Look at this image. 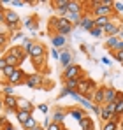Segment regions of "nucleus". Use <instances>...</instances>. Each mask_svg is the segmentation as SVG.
I'll list each match as a JSON object with an SVG mask.
<instances>
[{"label": "nucleus", "mask_w": 123, "mask_h": 130, "mask_svg": "<svg viewBox=\"0 0 123 130\" xmlns=\"http://www.w3.org/2000/svg\"><path fill=\"white\" fill-rule=\"evenodd\" d=\"M51 28H55V32H56V35H67V34H70V30H72V25L67 21L65 18H53L51 20Z\"/></svg>", "instance_id": "1"}, {"label": "nucleus", "mask_w": 123, "mask_h": 130, "mask_svg": "<svg viewBox=\"0 0 123 130\" xmlns=\"http://www.w3.org/2000/svg\"><path fill=\"white\" fill-rule=\"evenodd\" d=\"M114 11H113V2L111 0H102L97 7H93V14L97 16V18H111V14H113Z\"/></svg>", "instance_id": "2"}, {"label": "nucleus", "mask_w": 123, "mask_h": 130, "mask_svg": "<svg viewBox=\"0 0 123 130\" xmlns=\"http://www.w3.org/2000/svg\"><path fill=\"white\" fill-rule=\"evenodd\" d=\"M25 79H26V74L23 72V69H16V70H14V74L7 79V85H11V86L23 85V83H25Z\"/></svg>", "instance_id": "3"}, {"label": "nucleus", "mask_w": 123, "mask_h": 130, "mask_svg": "<svg viewBox=\"0 0 123 130\" xmlns=\"http://www.w3.org/2000/svg\"><path fill=\"white\" fill-rule=\"evenodd\" d=\"M83 74L81 67L79 65H70V67H67L65 70H63V79L67 81V79H76V77H79Z\"/></svg>", "instance_id": "4"}, {"label": "nucleus", "mask_w": 123, "mask_h": 130, "mask_svg": "<svg viewBox=\"0 0 123 130\" xmlns=\"http://www.w3.org/2000/svg\"><path fill=\"white\" fill-rule=\"evenodd\" d=\"M42 81H44V77H42L41 74H30V76H26L25 85L30 86V88H41L42 86Z\"/></svg>", "instance_id": "5"}, {"label": "nucleus", "mask_w": 123, "mask_h": 130, "mask_svg": "<svg viewBox=\"0 0 123 130\" xmlns=\"http://www.w3.org/2000/svg\"><path fill=\"white\" fill-rule=\"evenodd\" d=\"M4 20H5V23H7L9 26H12V25H20V16H18L12 9H5V12H4Z\"/></svg>", "instance_id": "6"}, {"label": "nucleus", "mask_w": 123, "mask_h": 130, "mask_svg": "<svg viewBox=\"0 0 123 130\" xmlns=\"http://www.w3.org/2000/svg\"><path fill=\"white\" fill-rule=\"evenodd\" d=\"M9 55H12V56H16L20 62L23 60H26V56H28V53L25 51V47L23 46H12L11 49H9Z\"/></svg>", "instance_id": "7"}, {"label": "nucleus", "mask_w": 123, "mask_h": 130, "mask_svg": "<svg viewBox=\"0 0 123 130\" xmlns=\"http://www.w3.org/2000/svg\"><path fill=\"white\" fill-rule=\"evenodd\" d=\"M104 91H105L104 86H99L93 90V93H91V102L93 104H97V106H102L104 104Z\"/></svg>", "instance_id": "8"}, {"label": "nucleus", "mask_w": 123, "mask_h": 130, "mask_svg": "<svg viewBox=\"0 0 123 130\" xmlns=\"http://www.w3.org/2000/svg\"><path fill=\"white\" fill-rule=\"evenodd\" d=\"M120 32V23H114V21H109L105 26H104V35L107 37H113V35H118Z\"/></svg>", "instance_id": "9"}, {"label": "nucleus", "mask_w": 123, "mask_h": 130, "mask_svg": "<svg viewBox=\"0 0 123 130\" xmlns=\"http://www.w3.org/2000/svg\"><path fill=\"white\" fill-rule=\"evenodd\" d=\"M118 90H114V88H105V91H104V104H111V102H116V99H118Z\"/></svg>", "instance_id": "10"}, {"label": "nucleus", "mask_w": 123, "mask_h": 130, "mask_svg": "<svg viewBox=\"0 0 123 130\" xmlns=\"http://www.w3.org/2000/svg\"><path fill=\"white\" fill-rule=\"evenodd\" d=\"M28 56L30 58H37V56H44V46L39 42H34L32 47L28 49Z\"/></svg>", "instance_id": "11"}, {"label": "nucleus", "mask_w": 123, "mask_h": 130, "mask_svg": "<svg viewBox=\"0 0 123 130\" xmlns=\"http://www.w3.org/2000/svg\"><path fill=\"white\" fill-rule=\"evenodd\" d=\"M16 109H18V111H28V112H32V111H34V106H32L30 100L18 97V106H16Z\"/></svg>", "instance_id": "12"}, {"label": "nucleus", "mask_w": 123, "mask_h": 130, "mask_svg": "<svg viewBox=\"0 0 123 130\" xmlns=\"http://www.w3.org/2000/svg\"><path fill=\"white\" fill-rule=\"evenodd\" d=\"M83 4L84 2H74V0H69V5H67V12H72V14H81L83 11Z\"/></svg>", "instance_id": "13"}, {"label": "nucleus", "mask_w": 123, "mask_h": 130, "mask_svg": "<svg viewBox=\"0 0 123 130\" xmlns=\"http://www.w3.org/2000/svg\"><path fill=\"white\" fill-rule=\"evenodd\" d=\"M4 106L5 109H12V111H18L16 106H18V97H4Z\"/></svg>", "instance_id": "14"}, {"label": "nucleus", "mask_w": 123, "mask_h": 130, "mask_svg": "<svg viewBox=\"0 0 123 130\" xmlns=\"http://www.w3.org/2000/svg\"><path fill=\"white\" fill-rule=\"evenodd\" d=\"M81 28H84L86 32H90L91 28H95V20H91L90 16H83L81 18V25H79Z\"/></svg>", "instance_id": "15"}, {"label": "nucleus", "mask_w": 123, "mask_h": 130, "mask_svg": "<svg viewBox=\"0 0 123 130\" xmlns=\"http://www.w3.org/2000/svg\"><path fill=\"white\" fill-rule=\"evenodd\" d=\"M60 63L62 67H70L72 65V55L69 53V51H62V55H60Z\"/></svg>", "instance_id": "16"}, {"label": "nucleus", "mask_w": 123, "mask_h": 130, "mask_svg": "<svg viewBox=\"0 0 123 130\" xmlns=\"http://www.w3.org/2000/svg\"><path fill=\"white\" fill-rule=\"evenodd\" d=\"M69 116H70V118H74V120L79 123V121H81V120L84 118V116H86V114L83 112V109L76 107V109H70V111H69Z\"/></svg>", "instance_id": "17"}, {"label": "nucleus", "mask_w": 123, "mask_h": 130, "mask_svg": "<svg viewBox=\"0 0 123 130\" xmlns=\"http://www.w3.org/2000/svg\"><path fill=\"white\" fill-rule=\"evenodd\" d=\"M79 127H81V130H93V120L90 116H84L79 121Z\"/></svg>", "instance_id": "18"}, {"label": "nucleus", "mask_w": 123, "mask_h": 130, "mask_svg": "<svg viewBox=\"0 0 123 130\" xmlns=\"http://www.w3.org/2000/svg\"><path fill=\"white\" fill-rule=\"evenodd\" d=\"M16 118H18V121L23 125V123H26L32 118V112H28V111H16Z\"/></svg>", "instance_id": "19"}, {"label": "nucleus", "mask_w": 123, "mask_h": 130, "mask_svg": "<svg viewBox=\"0 0 123 130\" xmlns=\"http://www.w3.org/2000/svg\"><path fill=\"white\" fill-rule=\"evenodd\" d=\"M51 42H53V47H63L65 44H67V39L63 37V35H53V39H51Z\"/></svg>", "instance_id": "20"}, {"label": "nucleus", "mask_w": 123, "mask_h": 130, "mask_svg": "<svg viewBox=\"0 0 123 130\" xmlns=\"http://www.w3.org/2000/svg\"><path fill=\"white\" fill-rule=\"evenodd\" d=\"M4 60H5V65H11V67H18V65L21 63V62L18 60V58H16V56H12V55H9V53H5Z\"/></svg>", "instance_id": "21"}, {"label": "nucleus", "mask_w": 123, "mask_h": 130, "mask_svg": "<svg viewBox=\"0 0 123 130\" xmlns=\"http://www.w3.org/2000/svg\"><path fill=\"white\" fill-rule=\"evenodd\" d=\"M55 5L56 11H67V5H69V0H56V2H51Z\"/></svg>", "instance_id": "22"}, {"label": "nucleus", "mask_w": 123, "mask_h": 130, "mask_svg": "<svg viewBox=\"0 0 123 130\" xmlns=\"http://www.w3.org/2000/svg\"><path fill=\"white\" fill-rule=\"evenodd\" d=\"M118 41H120V39H118L116 35H113V37H107V41H105V46H107L109 49H113V51H114V49H116V46H118Z\"/></svg>", "instance_id": "23"}, {"label": "nucleus", "mask_w": 123, "mask_h": 130, "mask_svg": "<svg viewBox=\"0 0 123 130\" xmlns=\"http://www.w3.org/2000/svg\"><path fill=\"white\" fill-rule=\"evenodd\" d=\"M78 85H79V77H76V79H67V81H65V88H69V90H72V91L78 90Z\"/></svg>", "instance_id": "24"}, {"label": "nucleus", "mask_w": 123, "mask_h": 130, "mask_svg": "<svg viewBox=\"0 0 123 130\" xmlns=\"http://www.w3.org/2000/svg\"><path fill=\"white\" fill-rule=\"evenodd\" d=\"M37 125H39V123H37V120H35V118L32 116V118H30V120H28L26 123H23L21 127H23V128H25V130H32V128H34V127H37Z\"/></svg>", "instance_id": "25"}, {"label": "nucleus", "mask_w": 123, "mask_h": 130, "mask_svg": "<svg viewBox=\"0 0 123 130\" xmlns=\"http://www.w3.org/2000/svg\"><path fill=\"white\" fill-rule=\"evenodd\" d=\"M109 21H111V18H105V16L104 18H95V26L97 28H104Z\"/></svg>", "instance_id": "26"}, {"label": "nucleus", "mask_w": 123, "mask_h": 130, "mask_svg": "<svg viewBox=\"0 0 123 130\" xmlns=\"http://www.w3.org/2000/svg\"><path fill=\"white\" fill-rule=\"evenodd\" d=\"M63 118H65V112H63V111H56V112L53 114V121H55V123H58V125H62Z\"/></svg>", "instance_id": "27"}, {"label": "nucleus", "mask_w": 123, "mask_h": 130, "mask_svg": "<svg viewBox=\"0 0 123 130\" xmlns=\"http://www.w3.org/2000/svg\"><path fill=\"white\" fill-rule=\"evenodd\" d=\"M9 32H11V30H9V25H7L5 21H2V23H0V35L7 37V35H9Z\"/></svg>", "instance_id": "28"}, {"label": "nucleus", "mask_w": 123, "mask_h": 130, "mask_svg": "<svg viewBox=\"0 0 123 130\" xmlns=\"http://www.w3.org/2000/svg\"><path fill=\"white\" fill-rule=\"evenodd\" d=\"M25 26H26V28H30L32 32H34V30H37V23L34 21L32 18H26V20H25Z\"/></svg>", "instance_id": "29"}, {"label": "nucleus", "mask_w": 123, "mask_h": 130, "mask_svg": "<svg viewBox=\"0 0 123 130\" xmlns=\"http://www.w3.org/2000/svg\"><path fill=\"white\" fill-rule=\"evenodd\" d=\"M16 69H18V67H11V65H5V67H4V74H5V77L9 79V77H11V76L14 74V70H16Z\"/></svg>", "instance_id": "30"}, {"label": "nucleus", "mask_w": 123, "mask_h": 130, "mask_svg": "<svg viewBox=\"0 0 123 130\" xmlns=\"http://www.w3.org/2000/svg\"><path fill=\"white\" fill-rule=\"evenodd\" d=\"M102 130H118V125L113 121H105V123H102Z\"/></svg>", "instance_id": "31"}, {"label": "nucleus", "mask_w": 123, "mask_h": 130, "mask_svg": "<svg viewBox=\"0 0 123 130\" xmlns=\"http://www.w3.org/2000/svg\"><path fill=\"white\" fill-rule=\"evenodd\" d=\"M14 95V86H11V85H4V97H12Z\"/></svg>", "instance_id": "32"}, {"label": "nucleus", "mask_w": 123, "mask_h": 130, "mask_svg": "<svg viewBox=\"0 0 123 130\" xmlns=\"http://www.w3.org/2000/svg\"><path fill=\"white\" fill-rule=\"evenodd\" d=\"M90 35H93V37H102L104 35V28H97V26L91 28V30H90Z\"/></svg>", "instance_id": "33"}, {"label": "nucleus", "mask_w": 123, "mask_h": 130, "mask_svg": "<svg viewBox=\"0 0 123 130\" xmlns=\"http://www.w3.org/2000/svg\"><path fill=\"white\" fill-rule=\"evenodd\" d=\"M113 11L114 12H123V2H113Z\"/></svg>", "instance_id": "34"}, {"label": "nucleus", "mask_w": 123, "mask_h": 130, "mask_svg": "<svg viewBox=\"0 0 123 130\" xmlns=\"http://www.w3.org/2000/svg\"><path fill=\"white\" fill-rule=\"evenodd\" d=\"M113 56H114L120 63H123V51H113Z\"/></svg>", "instance_id": "35"}, {"label": "nucleus", "mask_w": 123, "mask_h": 130, "mask_svg": "<svg viewBox=\"0 0 123 130\" xmlns=\"http://www.w3.org/2000/svg\"><path fill=\"white\" fill-rule=\"evenodd\" d=\"M7 42H9V37H4V35H0V51L7 46Z\"/></svg>", "instance_id": "36"}, {"label": "nucleus", "mask_w": 123, "mask_h": 130, "mask_svg": "<svg viewBox=\"0 0 123 130\" xmlns=\"http://www.w3.org/2000/svg\"><path fill=\"white\" fill-rule=\"evenodd\" d=\"M32 41H30V39H25V41H23V47H25V51H26V53H28V49H30V47H32Z\"/></svg>", "instance_id": "37"}, {"label": "nucleus", "mask_w": 123, "mask_h": 130, "mask_svg": "<svg viewBox=\"0 0 123 130\" xmlns=\"http://www.w3.org/2000/svg\"><path fill=\"white\" fill-rule=\"evenodd\" d=\"M32 62L37 65V67H42V62H44V56H37V58H32Z\"/></svg>", "instance_id": "38"}, {"label": "nucleus", "mask_w": 123, "mask_h": 130, "mask_svg": "<svg viewBox=\"0 0 123 130\" xmlns=\"http://www.w3.org/2000/svg\"><path fill=\"white\" fill-rule=\"evenodd\" d=\"M63 127L62 125H58V123H55V121H51V125L48 127V130H62Z\"/></svg>", "instance_id": "39"}, {"label": "nucleus", "mask_w": 123, "mask_h": 130, "mask_svg": "<svg viewBox=\"0 0 123 130\" xmlns=\"http://www.w3.org/2000/svg\"><path fill=\"white\" fill-rule=\"evenodd\" d=\"M21 37H23V34H21V30H18V32H14V34L9 37V41H11V39H12V41H16V39H21Z\"/></svg>", "instance_id": "40"}, {"label": "nucleus", "mask_w": 123, "mask_h": 130, "mask_svg": "<svg viewBox=\"0 0 123 130\" xmlns=\"http://www.w3.org/2000/svg\"><path fill=\"white\" fill-rule=\"evenodd\" d=\"M70 91H72V90H69V88H65V86H63V90H62V91H60V95H58V99H63V97H67V95H69Z\"/></svg>", "instance_id": "41"}, {"label": "nucleus", "mask_w": 123, "mask_h": 130, "mask_svg": "<svg viewBox=\"0 0 123 130\" xmlns=\"http://www.w3.org/2000/svg\"><path fill=\"white\" fill-rule=\"evenodd\" d=\"M51 56H53V58H56V60H60V53H58V49H56V47H53V49H51Z\"/></svg>", "instance_id": "42"}, {"label": "nucleus", "mask_w": 123, "mask_h": 130, "mask_svg": "<svg viewBox=\"0 0 123 130\" xmlns=\"http://www.w3.org/2000/svg\"><path fill=\"white\" fill-rule=\"evenodd\" d=\"M39 111H41V112H44V114H48V111H49L48 104H41V106H39Z\"/></svg>", "instance_id": "43"}, {"label": "nucleus", "mask_w": 123, "mask_h": 130, "mask_svg": "<svg viewBox=\"0 0 123 130\" xmlns=\"http://www.w3.org/2000/svg\"><path fill=\"white\" fill-rule=\"evenodd\" d=\"M0 83H7V77H5V74H4V69H0Z\"/></svg>", "instance_id": "44"}, {"label": "nucleus", "mask_w": 123, "mask_h": 130, "mask_svg": "<svg viewBox=\"0 0 123 130\" xmlns=\"http://www.w3.org/2000/svg\"><path fill=\"white\" fill-rule=\"evenodd\" d=\"M91 111H93L95 114H100V106H97V104H93V106H91Z\"/></svg>", "instance_id": "45"}, {"label": "nucleus", "mask_w": 123, "mask_h": 130, "mask_svg": "<svg viewBox=\"0 0 123 130\" xmlns=\"http://www.w3.org/2000/svg\"><path fill=\"white\" fill-rule=\"evenodd\" d=\"M114 51H123V41H118V46H116Z\"/></svg>", "instance_id": "46"}, {"label": "nucleus", "mask_w": 123, "mask_h": 130, "mask_svg": "<svg viewBox=\"0 0 123 130\" xmlns=\"http://www.w3.org/2000/svg\"><path fill=\"white\" fill-rule=\"evenodd\" d=\"M11 4H12V5H14V7H21V5H23V4H25V2H18V0H12V2H11Z\"/></svg>", "instance_id": "47"}, {"label": "nucleus", "mask_w": 123, "mask_h": 130, "mask_svg": "<svg viewBox=\"0 0 123 130\" xmlns=\"http://www.w3.org/2000/svg\"><path fill=\"white\" fill-rule=\"evenodd\" d=\"M102 63L104 65H111V62H109V58H105V56H104V58H102Z\"/></svg>", "instance_id": "48"}, {"label": "nucleus", "mask_w": 123, "mask_h": 130, "mask_svg": "<svg viewBox=\"0 0 123 130\" xmlns=\"http://www.w3.org/2000/svg\"><path fill=\"white\" fill-rule=\"evenodd\" d=\"M4 67H5V60H4V58H0V69H4Z\"/></svg>", "instance_id": "49"}, {"label": "nucleus", "mask_w": 123, "mask_h": 130, "mask_svg": "<svg viewBox=\"0 0 123 130\" xmlns=\"http://www.w3.org/2000/svg\"><path fill=\"white\" fill-rule=\"evenodd\" d=\"M2 21H5V20H4V11L0 9V23H2Z\"/></svg>", "instance_id": "50"}, {"label": "nucleus", "mask_w": 123, "mask_h": 130, "mask_svg": "<svg viewBox=\"0 0 123 130\" xmlns=\"http://www.w3.org/2000/svg\"><path fill=\"white\" fill-rule=\"evenodd\" d=\"M2 109H4V99L0 97V111H2Z\"/></svg>", "instance_id": "51"}, {"label": "nucleus", "mask_w": 123, "mask_h": 130, "mask_svg": "<svg viewBox=\"0 0 123 130\" xmlns=\"http://www.w3.org/2000/svg\"><path fill=\"white\" fill-rule=\"evenodd\" d=\"M32 130H44V128H42L41 125H37V127H34V128H32Z\"/></svg>", "instance_id": "52"}, {"label": "nucleus", "mask_w": 123, "mask_h": 130, "mask_svg": "<svg viewBox=\"0 0 123 130\" xmlns=\"http://www.w3.org/2000/svg\"><path fill=\"white\" fill-rule=\"evenodd\" d=\"M4 130H14V128H12V127H11V123H9V125H7V127H5Z\"/></svg>", "instance_id": "53"}, {"label": "nucleus", "mask_w": 123, "mask_h": 130, "mask_svg": "<svg viewBox=\"0 0 123 130\" xmlns=\"http://www.w3.org/2000/svg\"><path fill=\"white\" fill-rule=\"evenodd\" d=\"M120 127H121V130H123V116H121V120H120Z\"/></svg>", "instance_id": "54"}, {"label": "nucleus", "mask_w": 123, "mask_h": 130, "mask_svg": "<svg viewBox=\"0 0 123 130\" xmlns=\"http://www.w3.org/2000/svg\"><path fill=\"white\" fill-rule=\"evenodd\" d=\"M62 130H67V128H62Z\"/></svg>", "instance_id": "55"}, {"label": "nucleus", "mask_w": 123, "mask_h": 130, "mask_svg": "<svg viewBox=\"0 0 123 130\" xmlns=\"http://www.w3.org/2000/svg\"><path fill=\"white\" fill-rule=\"evenodd\" d=\"M121 116H123V114H121Z\"/></svg>", "instance_id": "56"}]
</instances>
